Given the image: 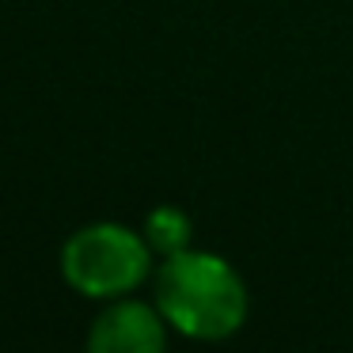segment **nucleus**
I'll return each instance as SVG.
<instances>
[{
	"label": "nucleus",
	"mask_w": 353,
	"mask_h": 353,
	"mask_svg": "<svg viewBox=\"0 0 353 353\" xmlns=\"http://www.w3.org/2000/svg\"><path fill=\"white\" fill-rule=\"evenodd\" d=\"M156 307L179 334L194 342H224L247 323L251 296L232 262L186 247L168 254L156 270Z\"/></svg>",
	"instance_id": "obj_1"
},
{
	"label": "nucleus",
	"mask_w": 353,
	"mask_h": 353,
	"mask_svg": "<svg viewBox=\"0 0 353 353\" xmlns=\"http://www.w3.org/2000/svg\"><path fill=\"white\" fill-rule=\"evenodd\" d=\"M152 247L145 236L114 221L72 232L61 247V274L92 300H118L152 274Z\"/></svg>",
	"instance_id": "obj_2"
},
{
	"label": "nucleus",
	"mask_w": 353,
	"mask_h": 353,
	"mask_svg": "<svg viewBox=\"0 0 353 353\" xmlns=\"http://www.w3.org/2000/svg\"><path fill=\"white\" fill-rule=\"evenodd\" d=\"M84 353H168V319L141 300H114L95 315Z\"/></svg>",
	"instance_id": "obj_3"
},
{
	"label": "nucleus",
	"mask_w": 353,
	"mask_h": 353,
	"mask_svg": "<svg viewBox=\"0 0 353 353\" xmlns=\"http://www.w3.org/2000/svg\"><path fill=\"white\" fill-rule=\"evenodd\" d=\"M190 236H194V224L179 205H160L145 216V239L156 254H163V259L186 251V247H190Z\"/></svg>",
	"instance_id": "obj_4"
}]
</instances>
